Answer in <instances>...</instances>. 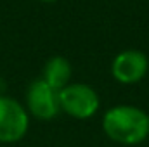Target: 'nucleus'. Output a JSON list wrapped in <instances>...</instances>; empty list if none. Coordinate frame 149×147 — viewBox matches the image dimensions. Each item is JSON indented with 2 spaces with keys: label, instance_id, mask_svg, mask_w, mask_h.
Returning a JSON list of instances; mask_svg holds the SVG:
<instances>
[{
  "label": "nucleus",
  "instance_id": "nucleus-4",
  "mask_svg": "<svg viewBox=\"0 0 149 147\" xmlns=\"http://www.w3.org/2000/svg\"><path fill=\"white\" fill-rule=\"evenodd\" d=\"M26 111L37 119H54L59 112V90L52 88L45 80L37 78L30 83L26 90Z\"/></svg>",
  "mask_w": 149,
  "mask_h": 147
},
{
  "label": "nucleus",
  "instance_id": "nucleus-3",
  "mask_svg": "<svg viewBox=\"0 0 149 147\" xmlns=\"http://www.w3.org/2000/svg\"><path fill=\"white\" fill-rule=\"evenodd\" d=\"M30 128L26 107L9 95H0V142L12 144L21 140Z\"/></svg>",
  "mask_w": 149,
  "mask_h": 147
},
{
  "label": "nucleus",
  "instance_id": "nucleus-2",
  "mask_svg": "<svg viewBox=\"0 0 149 147\" xmlns=\"http://www.w3.org/2000/svg\"><path fill=\"white\" fill-rule=\"evenodd\" d=\"M59 106L63 112L71 118L88 119L97 112L101 99L97 92L87 83H68L59 90Z\"/></svg>",
  "mask_w": 149,
  "mask_h": 147
},
{
  "label": "nucleus",
  "instance_id": "nucleus-6",
  "mask_svg": "<svg viewBox=\"0 0 149 147\" xmlns=\"http://www.w3.org/2000/svg\"><path fill=\"white\" fill-rule=\"evenodd\" d=\"M71 62L63 57V55H52L45 66H43V73H42V80H45L52 88L61 90L64 88L70 80H71Z\"/></svg>",
  "mask_w": 149,
  "mask_h": 147
},
{
  "label": "nucleus",
  "instance_id": "nucleus-1",
  "mask_svg": "<svg viewBox=\"0 0 149 147\" xmlns=\"http://www.w3.org/2000/svg\"><path fill=\"white\" fill-rule=\"evenodd\" d=\"M102 130L118 144L137 146L149 135L148 112L130 104L114 106L102 116Z\"/></svg>",
  "mask_w": 149,
  "mask_h": 147
},
{
  "label": "nucleus",
  "instance_id": "nucleus-8",
  "mask_svg": "<svg viewBox=\"0 0 149 147\" xmlns=\"http://www.w3.org/2000/svg\"><path fill=\"white\" fill-rule=\"evenodd\" d=\"M148 118H149V112H148Z\"/></svg>",
  "mask_w": 149,
  "mask_h": 147
},
{
  "label": "nucleus",
  "instance_id": "nucleus-5",
  "mask_svg": "<svg viewBox=\"0 0 149 147\" xmlns=\"http://www.w3.org/2000/svg\"><path fill=\"white\" fill-rule=\"evenodd\" d=\"M149 71L148 55L135 49H127L120 52L111 62L113 78L121 85L139 83Z\"/></svg>",
  "mask_w": 149,
  "mask_h": 147
},
{
  "label": "nucleus",
  "instance_id": "nucleus-7",
  "mask_svg": "<svg viewBox=\"0 0 149 147\" xmlns=\"http://www.w3.org/2000/svg\"><path fill=\"white\" fill-rule=\"evenodd\" d=\"M40 2H45V3H52V2H57V0H40Z\"/></svg>",
  "mask_w": 149,
  "mask_h": 147
}]
</instances>
